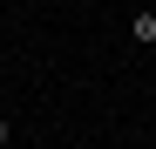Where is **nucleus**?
Wrapping results in <instances>:
<instances>
[{
    "label": "nucleus",
    "mask_w": 156,
    "mask_h": 149,
    "mask_svg": "<svg viewBox=\"0 0 156 149\" xmlns=\"http://www.w3.org/2000/svg\"><path fill=\"white\" fill-rule=\"evenodd\" d=\"M129 41H136V47H156V7H136V14H129Z\"/></svg>",
    "instance_id": "nucleus-1"
},
{
    "label": "nucleus",
    "mask_w": 156,
    "mask_h": 149,
    "mask_svg": "<svg viewBox=\"0 0 156 149\" xmlns=\"http://www.w3.org/2000/svg\"><path fill=\"white\" fill-rule=\"evenodd\" d=\"M7 142H14V122H7V115H0V149H7Z\"/></svg>",
    "instance_id": "nucleus-2"
}]
</instances>
